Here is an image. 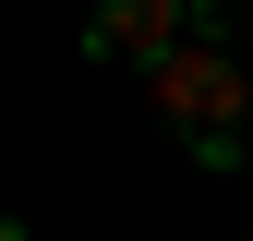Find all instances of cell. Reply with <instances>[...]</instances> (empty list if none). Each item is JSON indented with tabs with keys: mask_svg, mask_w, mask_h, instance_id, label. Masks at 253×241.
<instances>
[{
	"mask_svg": "<svg viewBox=\"0 0 253 241\" xmlns=\"http://www.w3.org/2000/svg\"><path fill=\"white\" fill-rule=\"evenodd\" d=\"M145 97H157V120H169V145H181L193 169H241V157H253V73H241L229 37H193Z\"/></svg>",
	"mask_w": 253,
	"mask_h": 241,
	"instance_id": "1",
	"label": "cell"
},
{
	"mask_svg": "<svg viewBox=\"0 0 253 241\" xmlns=\"http://www.w3.org/2000/svg\"><path fill=\"white\" fill-rule=\"evenodd\" d=\"M181 48H193V0H109V12L84 24V60H133L145 84L169 73Z\"/></svg>",
	"mask_w": 253,
	"mask_h": 241,
	"instance_id": "2",
	"label": "cell"
},
{
	"mask_svg": "<svg viewBox=\"0 0 253 241\" xmlns=\"http://www.w3.org/2000/svg\"><path fill=\"white\" fill-rule=\"evenodd\" d=\"M0 241H37V229H24V217H12V229H0Z\"/></svg>",
	"mask_w": 253,
	"mask_h": 241,
	"instance_id": "3",
	"label": "cell"
}]
</instances>
